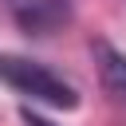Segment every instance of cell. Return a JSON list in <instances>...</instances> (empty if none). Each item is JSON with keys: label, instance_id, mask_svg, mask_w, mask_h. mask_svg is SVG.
Segmentation results:
<instances>
[{"label": "cell", "instance_id": "3", "mask_svg": "<svg viewBox=\"0 0 126 126\" xmlns=\"http://www.w3.org/2000/svg\"><path fill=\"white\" fill-rule=\"evenodd\" d=\"M94 63H98L102 91H106L118 106H126V55H122L118 47H110L106 39H98V43H94Z\"/></svg>", "mask_w": 126, "mask_h": 126}, {"label": "cell", "instance_id": "2", "mask_svg": "<svg viewBox=\"0 0 126 126\" xmlns=\"http://www.w3.org/2000/svg\"><path fill=\"white\" fill-rule=\"evenodd\" d=\"M0 4L12 16V24L24 35H35V39H47V35L63 32L75 16L71 0H0Z\"/></svg>", "mask_w": 126, "mask_h": 126}, {"label": "cell", "instance_id": "4", "mask_svg": "<svg viewBox=\"0 0 126 126\" xmlns=\"http://www.w3.org/2000/svg\"><path fill=\"white\" fill-rule=\"evenodd\" d=\"M20 118H24V126H55L51 118H43V114H35L32 106H24V110H20Z\"/></svg>", "mask_w": 126, "mask_h": 126}, {"label": "cell", "instance_id": "1", "mask_svg": "<svg viewBox=\"0 0 126 126\" xmlns=\"http://www.w3.org/2000/svg\"><path fill=\"white\" fill-rule=\"evenodd\" d=\"M0 75H4L20 94H28V98H35V102H47V106H55V110H75V106H79V91H75L63 75H55L51 67H43V63H35V59L0 55Z\"/></svg>", "mask_w": 126, "mask_h": 126}]
</instances>
